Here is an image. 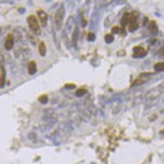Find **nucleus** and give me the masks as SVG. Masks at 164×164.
Segmentation results:
<instances>
[{
    "label": "nucleus",
    "mask_w": 164,
    "mask_h": 164,
    "mask_svg": "<svg viewBox=\"0 0 164 164\" xmlns=\"http://www.w3.org/2000/svg\"><path fill=\"white\" fill-rule=\"evenodd\" d=\"M105 41H107V43H112V41H114V36H112V34H107V36H105Z\"/></svg>",
    "instance_id": "2eb2a0df"
},
{
    "label": "nucleus",
    "mask_w": 164,
    "mask_h": 164,
    "mask_svg": "<svg viewBox=\"0 0 164 164\" xmlns=\"http://www.w3.org/2000/svg\"><path fill=\"white\" fill-rule=\"evenodd\" d=\"M118 55H119V56H123V55H125V51H119Z\"/></svg>",
    "instance_id": "6ab92c4d"
},
{
    "label": "nucleus",
    "mask_w": 164,
    "mask_h": 164,
    "mask_svg": "<svg viewBox=\"0 0 164 164\" xmlns=\"http://www.w3.org/2000/svg\"><path fill=\"white\" fill-rule=\"evenodd\" d=\"M118 32H119V27H118V26H114V27H112V33H111V34L114 36V34H116Z\"/></svg>",
    "instance_id": "f3484780"
},
{
    "label": "nucleus",
    "mask_w": 164,
    "mask_h": 164,
    "mask_svg": "<svg viewBox=\"0 0 164 164\" xmlns=\"http://www.w3.org/2000/svg\"><path fill=\"white\" fill-rule=\"evenodd\" d=\"M14 47V37L13 34H8L6 37V41H4V48L6 49H11Z\"/></svg>",
    "instance_id": "39448f33"
},
{
    "label": "nucleus",
    "mask_w": 164,
    "mask_h": 164,
    "mask_svg": "<svg viewBox=\"0 0 164 164\" xmlns=\"http://www.w3.org/2000/svg\"><path fill=\"white\" fill-rule=\"evenodd\" d=\"M37 19H38V22H40V26H45V25H47L48 15H47V13H45V11H43V10H38V11H37Z\"/></svg>",
    "instance_id": "7ed1b4c3"
},
{
    "label": "nucleus",
    "mask_w": 164,
    "mask_h": 164,
    "mask_svg": "<svg viewBox=\"0 0 164 164\" xmlns=\"http://www.w3.org/2000/svg\"><path fill=\"white\" fill-rule=\"evenodd\" d=\"M85 93H86V89H78V90L75 92V95L78 96V97H79V96H83Z\"/></svg>",
    "instance_id": "ddd939ff"
},
{
    "label": "nucleus",
    "mask_w": 164,
    "mask_h": 164,
    "mask_svg": "<svg viewBox=\"0 0 164 164\" xmlns=\"http://www.w3.org/2000/svg\"><path fill=\"white\" fill-rule=\"evenodd\" d=\"M95 38H96V36L93 34V33H89V34H88V40H89V41H93Z\"/></svg>",
    "instance_id": "dca6fc26"
},
{
    "label": "nucleus",
    "mask_w": 164,
    "mask_h": 164,
    "mask_svg": "<svg viewBox=\"0 0 164 164\" xmlns=\"http://www.w3.org/2000/svg\"><path fill=\"white\" fill-rule=\"evenodd\" d=\"M146 55V49L144 47H134V49H133V56L134 57H142Z\"/></svg>",
    "instance_id": "20e7f679"
},
{
    "label": "nucleus",
    "mask_w": 164,
    "mask_h": 164,
    "mask_svg": "<svg viewBox=\"0 0 164 164\" xmlns=\"http://www.w3.org/2000/svg\"><path fill=\"white\" fill-rule=\"evenodd\" d=\"M63 14H64L63 7H60V8H59V10L56 11V15H55V21H56L57 25H59V23L62 22V19H63Z\"/></svg>",
    "instance_id": "423d86ee"
},
{
    "label": "nucleus",
    "mask_w": 164,
    "mask_h": 164,
    "mask_svg": "<svg viewBox=\"0 0 164 164\" xmlns=\"http://www.w3.org/2000/svg\"><path fill=\"white\" fill-rule=\"evenodd\" d=\"M38 52H40V56H45L47 55V47H45V43H38Z\"/></svg>",
    "instance_id": "0eeeda50"
},
{
    "label": "nucleus",
    "mask_w": 164,
    "mask_h": 164,
    "mask_svg": "<svg viewBox=\"0 0 164 164\" xmlns=\"http://www.w3.org/2000/svg\"><path fill=\"white\" fill-rule=\"evenodd\" d=\"M40 101H41V103H47V96H41V97H40Z\"/></svg>",
    "instance_id": "a211bd4d"
},
{
    "label": "nucleus",
    "mask_w": 164,
    "mask_h": 164,
    "mask_svg": "<svg viewBox=\"0 0 164 164\" xmlns=\"http://www.w3.org/2000/svg\"><path fill=\"white\" fill-rule=\"evenodd\" d=\"M27 25H29V27L32 29V32L34 33V34H40V33H41V26H40V22H38L37 17L29 15V17H27Z\"/></svg>",
    "instance_id": "f257e3e1"
},
{
    "label": "nucleus",
    "mask_w": 164,
    "mask_h": 164,
    "mask_svg": "<svg viewBox=\"0 0 164 164\" xmlns=\"http://www.w3.org/2000/svg\"><path fill=\"white\" fill-rule=\"evenodd\" d=\"M4 86V70L3 67L0 69V88H3Z\"/></svg>",
    "instance_id": "9d476101"
},
{
    "label": "nucleus",
    "mask_w": 164,
    "mask_h": 164,
    "mask_svg": "<svg viewBox=\"0 0 164 164\" xmlns=\"http://www.w3.org/2000/svg\"><path fill=\"white\" fill-rule=\"evenodd\" d=\"M145 81H146V78L141 77V78H138V79H135V81L133 82V86H138V85H141V83H144Z\"/></svg>",
    "instance_id": "9b49d317"
},
{
    "label": "nucleus",
    "mask_w": 164,
    "mask_h": 164,
    "mask_svg": "<svg viewBox=\"0 0 164 164\" xmlns=\"http://www.w3.org/2000/svg\"><path fill=\"white\" fill-rule=\"evenodd\" d=\"M129 22H130V14H125L123 18H122V29L126 25H129Z\"/></svg>",
    "instance_id": "1a4fd4ad"
},
{
    "label": "nucleus",
    "mask_w": 164,
    "mask_h": 164,
    "mask_svg": "<svg viewBox=\"0 0 164 164\" xmlns=\"http://www.w3.org/2000/svg\"><path fill=\"white\" fill-rule=\"evenodd\" d=\"M138 27V13L137 11H133L130 14V22H129V30L134 32L135 29Z\"/></svg>",
    "instance_id": "f03ea898"
},
{
    "label": "nucleus",
    "mask_w": 164,
    "mask_h": 164,
    "mask_svg": "<svg viewBox=\"0 0 164 164\" xmlns=\"http://www.w3.org/2000/svg\"><path fill=\"white\" fill-rule=\"evenodd\" d=\"M149 27H151V30H153V32H156V30H157V26H156L155 22H149Z\"/></svg>",
    "instance_id": "4468645a"
},
{
    "label": "nucleus",
    "mask_w": 164,
    "mask_h": 164,
    "mask_svg": "<svg viewBox=\"0 0 164 164\" xmlns=\"http://www.w3.org/2000/svg\"><path fill=\"white\" fill-rule=\"evenodd\" d=\"M155 70L156 71H164V62H160V63L155 64Z\"/></svg>",
    "instance_id": "f8f14e48"
},
{
    "label": "nucleus",
    "mask_w": 164,
    "mask_h": 164,
    "mask_svg": "<svg viewBox=\"0 0 164 164\" xmlns=\"http://www.w3.org/2000/svg\"><path fill=\"white\" fill-rule=\"evenodd\" d=\"M27 71H29V74H36V73H37V66H36L34 62H30V63H29Z\"/></svg>",
    "instance_id": "6e6552de"
}]
</instances>
